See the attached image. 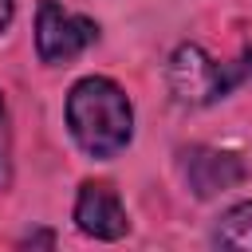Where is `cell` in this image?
<instances>
[{"instance_id":"obj_4","label":"cell","mask_w":252,"mask_h":252,"mask_svg":"<svg viewBox=\"0 0 252 252\" xmlns=\"http://www.w3.org/2000/svg\"><path fill=\"white\" fill-rule=\"evenodd\" d=\"M177 173L185 181V189L197 201H213L236 185H244L248 165L240 154L232 150H217V146H181L177 150Z\"/></svg>"},{"instance_id":"obj_5","label":"cell","mask_w":252,"mask_h":252,"mask_svg":"<svg viewBox=\"0 0 252 252\" xmlns=\"http://www.w3.org/2000/svg\"><path fill=\"white\" fill-rule=\"evenodd\" d=\"M71 220L91 240H122L130 232L126 205H122V197H118V189L110 181H83L79 193H75Z\"/></svg>"},{"instance_id":"obj_2","label":"cell","mask_w":252,"mask_h":252,"mask_svg":"<svg viewBox=\"0 0 252 252\" xmlns=\"http://www.w3.org/2000/svg\"><path fill=\"white\" fill-rule=\"evenodd\" d=\"M252 79V47L220 63L201 43H177L165 63V87L181 106H213Z\"/></svg>"},{"instance_id":"obj_3","label":"cell","mask_w":252,"mask_h":252,"mask_svg":"<svg viewBox=\"0 0 252 252\" xmlns=\"http://www.w3.org/2000/svg\"><path fill=\"white\" fill-rule=\"evenodd\" d=\"M98 39V24L59 0H39L35 8V55L43 67H67Z\"/></svg>"},{"instance_id":"obj_8","label":"cell","mask_w":252,"mask_h":252,"mask_svg":"<svg viewBox=\"0 0 252 252\" xmlns=\"http://www.w3.org/2000/svg\"><path fill=\"white\" fill-rule=\"evenodd\" d=\"M12 20H16V0H0V35L12 28Z\"/></svg>"},{"instance_id":"obj_7","label":"cell","mask_w":252,"mask_h":252,"mask_svg":"<svg viewBox=\"0 0 252 252\" xmlns=\"http://www.w3.org/2000/svg\"><path fill=\"white\" fill-rule=\"evenodd\" d=\"M4 161H8V106L0 94V173H4Z\"/></svg>"},{"instance_id":"obj_1","label":"cell","mask_w":252,"mask_h":252,"mask_svg":"<svg viewBox=\"0 0 252 252\" xmlns=\"http://www.w3.org/2000/svg\"><path fill=\"white\" fill-rule=\"evenodd\" d=\"M63 122L71 142L94 161H114L134 142V102L110 75L75 79L63 98Z\"/></svg>"},{"instance_id":"obj_6","label":"cell","mask_w":252,"mask_h":252,"mask_svg":"<svg viewBox=\"0 0 252 252\" xmlns=\"http://www.w3.org/2000/svg\"><path fill=\"white\" fill-rule=\"evenodd\" d=\"M217 248H240V252H252V201H236L228 205L217 224H213V236H209Z\"/></svg>"}]
</instances>
